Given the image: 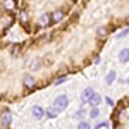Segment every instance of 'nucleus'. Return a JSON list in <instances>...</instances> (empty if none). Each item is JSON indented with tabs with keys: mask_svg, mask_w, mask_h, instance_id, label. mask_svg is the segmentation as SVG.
Returning a JSON list of instances; mask_svg holds the SVG:
<instances>
[{
	"mask_svg": "<svg viewBox=\"0 0 129 129\" xmlns=\"http://www.w3.org/2000/svg\"><path fill=\"white\" fill-rule=\"evenodd\" d=\"M120 28H129V0H81L52 29L24 41L0 40V103H16L86 69Z\"/></svg>",
	"mask_w": 129,
	"mask_h": 129,
	"instance_id": "f257e3e1",
	"label": "nucleus"
},
{
	"mask_svg": "<svg viewBox=\"0 0 129 129\" xmlns=\"http://www.w3.org/2000/svg\"><path fill=\"white\" fill-rule=\"evenodd\" d=\"M81 0H21L17 24L29 36L62 24Z\"/></svg>",
	"mask_w": 129,
	"mask_h": 129,
	"instance_id": "f03ea898",
	"label": "nucleus"
},
{
	"mask_svg": "<svg viewBox=\"0 0 129 129\" xmlns=\"http://www.w3.org/2000/svg\"><path fill=\"white\" fill-rule=\"evenodd\" d=\"M21 0H0V40L17 22Z\"/></svg>",
	"mask_w": 129,
	"mask_h": 129,
	"instance_id": "7ed1b4c3",
	"label": "nucleus"
},
{
	"mask_svg": "<svg viewBox=\"0 0 129 129\" xmlns=\"http://www.w3.org/2000/svg\"><path fill=\"white\" fill-rule=\"evenodd\" d=\"M110 120H112V129H129V93L115 103Z\"/></svg>",
	"mask_w": 129,
	"mask_h": 129,
	"instance_id": "20e7f679",
	"label": "nucleus"
},
{
	"mask_svg": "<svg viewBox=\"0 0 129 129\" xmlns=\"http://www.w3.org/2000/svg\"><path fill=\"white\" fill-rule=\"evenodd\" d=\"M12 126V112L9 107L0 103V129H10Z\"/></svg>",
	"mask_w": 129,
	"mask_h": 129,
	"instance_id": "39448f33",
	"label": "nucleus"
},
{
	"mask_svg": "<svg viewBox=\"0 0 129 129\" xmlns=\"http://www.w3.org/2000/svg\"><path fill=\"white\" fill-rule=\"evenodd\" d=\"M67 105H69V98H67V95L66 93H62V95H59L57 98L53 100V107L59 110V112H62V110L67 109Z\"/></svg>",
	"mask_w": 129,
	"mask_h": 129,
	"instance_id": "423d86ee",
	"label": "nucleus"
},
{
	"mask_svg": "<svg viewBox=\"0 0 129 129\" xmlns=\"http://www.w3.org/2000/svg\"><path fill=\"white\" fill-rule=\"evenodd\" d=\"M93 93H95V89L93 88H84L83 89V93H81V103H83V105H84V103H88L89 102V98H91V96H93Z\"/></svg>",
	"mask_w": 129,
	"mask_h": 129,
	"instance_id": "0eeeda50",
	"label": "nucleus"
},
{
	"mask_svg": "<svg viewBox=\"0 0 129 129\" xmlns=\"http://www.w3.org/2000/svg\"><path fill=\"white\" fill-rule=\"evenodd\" d=\"M31 112H33V117H36L38 120H41L43 117H45V109L40 107V105H35V107L31 109Z\"/></svg>",
	"mask_w": 129,
	"mask_h": 129,
	"instance_id": "6e6552de",
	"label": "nucleus"
},
{
	"mask_svg": "<svg viewBox=\"0 0 129 129\" xmlns=\"http://www.w3.org/2000/svg\"><path fill=\"white\" fill-rule=\"evenodd\" d=\"M119 62L120 64H127L129 62V48H122L119 52Z\"/></svg>",
	"mask_w": 129,
	"mask_h": 129,
	"instance_id": "1a4fd4ad",
	"label": "nucleus"
},
{
	"mask_svg": "<svg viewBox=\"0 0 129 129\" xmlns=\"http://www.w3.org/2000/svg\"><path fill=\"white\" fill-rule=\"evenodd\" d=\"M89 107H98L100 103H102V96H100L98 93H96V91H95V93H93V96H91V98H89Z\"/></svg>",
	"mask_w": 129,
	"mask_h": 129,
	"instance_id": "9d476101",
	"label": "nucleus"
},
{
	"mask_svg": "<svg viewBox=\"0 0 129 129\" xmlns=\"http://www.w3.org/2000/svg\"><path fill=\"white\" fill-rule=\"evenodd\" d=\"M59 114H60V112L55 109V107H48V109L45 110V117H47V119H55Z\"/></svg>",
	"mask_w": 129,
	"mask_h": 129,
	"instance_id": "9b49d317",
	"label": "nucleus"
},
{
	"mask_svg": "<svg viewBox=\"0 0 129 129\" xmlns=\"http://www.w3.org/2000/svg\"><path fill=\"white\" fill-rule=\"evenodd\" d=\"M115 78H117V72L112 69V71H109L107 72V78H105V83H107V86H110L114 81H115Z\"/></svg>",
	"mask_w": 129,
	"mask_h": 129,
	"instance_id": "f8f14e48",
	"label": "nucleus"
},
{
	"mask_svg": "<svg viewBox=\"0 0 129 129\" xmlns=\"http://www.w3.org/2000/svg\"><path fill=\"white\" fill-rule=\"evenodd\" d=\"M98 115H100L98 107H91V110H89V117H91V119H96Z\"/></svg>",
	"mask_w": 129,
	"mask_h": 129,
	"instance_id": "ddd939ff",
	"label": "nucleus"
},
{
	"mask_svg": "<svg viewBox=\"0 0 129 129\" xmlns=\"http://www.w3.org/2000/svg\"><path fill=\"white\" fill-rule=\"evenodd\" d=\"M78 129H91V124H89L88 120H79V124H78Z\"/></svg>",
	"mask_w": 129,
	"mask_h": 129,
	"instance_id": "4468645a",
	"label": "nucleus"
},
{
	"mask_svg": "<svg viewBox=\"0 0 129 129\" xmlns=\"http://www.w3.org/2000/svg\"><path fill=\"white\" fill-rule=\"evenodd\" d=\"M76 117L79 120H84V109H79V110H76V114H74Z\"/></svg>",
	"mask_w": 129,
	"mask_h": 129,
	"instance_id": "2eb2a0df",
	"label": "nucleus"
},
{
	"mask_svg": "<svg viewBox=\"0 0 129 129\" xmlns=\"http://www.w3.org/2000/svg\"><path fill=\"white\" fill-rule=\"evenodd\" d=\"M66 79H67V76H62V78H59V79H55L53 86H59V84H62V83H66Z\"/></svg>",
	"mask_w": 129,
	"mask_h": 129,
	"instance_id": "dca6fc26",
	"label": "nucleus"
},
{
	"mask_svg": "<svg viewBox=\"0 0 129 129\" xmlns=\"http://www.w3.org/2000/svg\"><path fill=\"white\" fill-rule=\"evenodd\" d=\"M105 103H107V105H110V107H115V102L110 98V96H105Z\"/></svg>",
	"mask_w": 129,
	"mask_h": 129,
	"instance_id": "f3484780",
	"label": "nucleus"
},
{
	"mask_svg": "<svg viewBox=\"0 0 129 129\" xmlns=\"http://www.w3.org/2000/svg\"><path fill=\"white\" fill-rule=\"evenodd\" d=\"M127 33H129V28H122V31L119 33V38H124V36H126Z\"/></svg>",
	"mask_w": 129,
	"mask_h": 129,
	"instance_id": "a211bd4d",
	"label": "nucleus"
},
{
	"mask_svg": "<svg viewBox=\"0 0 129 129\" xmlns=\"http://www.w3.org/2000/svg\"><path fill=\"white\" fill-rule=\"evenodd\" d=\"M103 127H109V124H107V122H100V124H98L95 129H103Z\"/></svg>",
	"mask_w": 129,
	"mask_h": 129,
	"instance_id": "6ab92c4d",
	"label": "nucleus"
},
{
	"mask_svg": "<svg viewBox=\"0 0 129 129\" xmlns=\"http://www.w3.org/2000/svg\"><path fill=\"white\" fill-rule=\"evenodd\" d=\"M126 83H127V84H129V76H127V79H126Z\"/></svg>",
	"mask_w": 129,
	"mask_h": 129,
	"instance_id": "aec40b11",
	"label": "nucleus"
}]
</instances>
